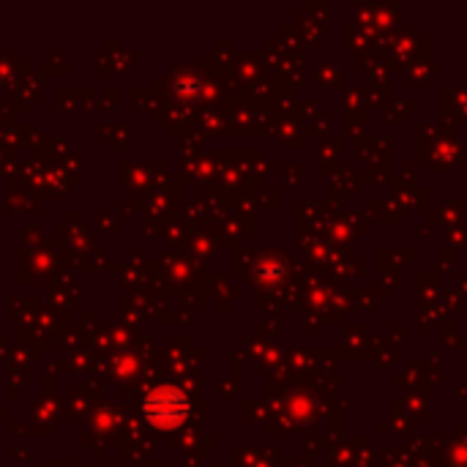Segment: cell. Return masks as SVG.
Wrapping results in <instances>:
<instances>
[{"label": "cell", "mask_w": 467, "mask_h": 467, "mask_svg": "<svg viewBox=\"0 0 467 467\" xmlns=\"http://www.w3.org/2000/svg\"><path fill=\"white\" fill-rule=\"evenodd\" d=\"M145 413H148V419L156 421L159 427H172V424H178V421L186 416V400H183L178 391H172V389L156 391L153 397H148Z\"/></svg>", "instance_id": "cell-1"}]
</instances>
